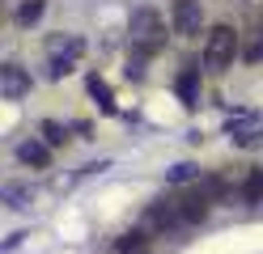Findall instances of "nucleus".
<instances>
[{"instance_id": "obj_11", "label": "nucleus", "mask_w": 263, "mask_h": 254, "mask_svg": "<svg viewBox=\"0 0 263 254\" xmlns=\"http://www.w3.org/2000/svg\"><path fill=\"white\" fill-rule=\"evenodd\" d=\"M43 13H47V0H22L17 5V26H34Z\"/></svg>"}, {"instance_id": "obj_12", "label": "nucleus", "mask_w": 263, "mask_h": 254, "mask_svg": "<svg viewBox=\"0 0 263 254\" xmlns=\"http://www.w3.org/2000/svg\"><path fill=\"white\" fill-rule=\"evenodd\" d=\"M242 199L246 203H263V169H255V174L242 182Z\"/></svg>"}, {"instance_id": "obj_8", "label": "nucleus", "mask_w": 263, "mask_h": 254, "mask_svg": "<svg viewBox=\"0 0 263 254\" xmlns=\"http://www.w3.org/2000/svg\"><path fill=\"white\" fill-rule=\"evenodd\" d=\"M115 254H153V233L149 229H127L115 237Z\"/></svg>"}, {"instance_id": "obj_14", "label": "nucleus", "mask_w": 263, "mask_h": 254, "mask_svg": "<svg viewBox=\"0 0 263 254\" xmlns=\"http://www.w3.org/2000/svg\"><path fill=\"white\" fill-rule=\"evenodd\" d=\"M89 93L98 97V106H102L106 114H115V97H110V89L102 85V76H89Z\"/></svg>"}, {"instance_id": "obj_6", "label": "nucleus", "mask_w": 263, "mask_h": 254, "mask_svg": "<svg viewBox=\"0 0 263 254\" xmlns=\"http://www.w3.org/2000/svg\"><path fill=\"white\" fill-rule=\"evenodd\" d=\"M174 203H178V220H183V225H200V220L208 216V208H212V199H208V191H204V186H200V191L178 195Z\"/></svg>"}, {"instance_id": "obj_5", "label": "nucleus", "mask_w": 263, "mask_h": 254, "mask_svg": "<svg viewBox=\"0 0 263 254\" xmlns=\"http://www.w3.org/2000/svg\"><path fill=\"white\" fill-rule=\"evenodd\" d=\"M140 225L149 229L153 237H157V233H170V229H178V225H183V220H178V203H174V199H153L149 208H144Z\"/></svg>"}, {"instance_id": "obj_10", "label": "nucleus", "mask_w": 263, "mask_h": 254, "mask_svg": "<svg viewBox=\"0 0 263 254\" xmlns=\"http://www.w3.org/2000/svg\"><path fill=\"white\" fill-rule=\"evenodd\" d=\"M17 161L30 165V169H47V165H51V148L39 144V140H26V144L17 148Z\"/></svg>"}, {"instance_id": "obj_2", "label": "nucleus", "mask_w": 263, "mask_h": 254, "mask_svg": "<svg viewBox=\"0 0 263 254\" xmlns=\"http://www.w3.org/2000/svg\"><path fill=\"white\" fill-rule=\"evenodd\" d=\"M127 34H132V51H136L140 60H149V55H161V51H166V43H170V22H166L157 9H136V13H132Z\"/></svg>"}, {"instance_id": "obj_3", "label": "nucleus", "mask_w": 263, "mask_h": 254, "mask_svg": "<svg viewBox=\"0 0 263 254\" xmlns=\"http://www.w3.org/2000/svg\"><path fill=\"white\" fill-rule=\"evenodd\" d=\"M47 55H51V68H47V76L60 81L72 72V64L85 55V38H77V34H55V38H47Z\"/></svg>"}, {"instance_id": "obj_15", "label": "nucleus", "mask_w": 263, "mask_h": 254, "mask_svg": "<svg viewBox=\"0 0 263 254\" xmlns=\"http://www.w3.org/2000/svg\"><path fill=\"white\" fill-rule=\"evenodd\" d=\"M43 140H47V144H51V148H60L64 140H68V131H64L60 123H51V119H47V123H43Z\"/></svg>"}, {"instance_id": "obj_16", "label": "nucleus", "mask_w": 263, "mask_h": 254, "mask_svg": "<svg viewBox=\"0 0 263 254\" xmlns=\"http://www.w3.org/2000/svg\"><path fill=\"white\" fill-rule=\"evenodd\" d=\"M255 26H259V34H263V5H255Z\"/></svg>"}, {"instance_id": "obj_13", "label": "nucleus", "mask_w": 263, "mask_h": 254, "mask_svg": "<svg viewBox=\"0 0 263 254\" xmlns=\"http://www.w3.org/2000/svg\"><path fill=\"white\" fill-rule=\"evenodd\" d=\"M174 186H183V182H195V178H200V165H191V161H178L174 169H170V174H166Z\"/></svg>"}, {"instance_id": "obj_4", "label": "nucleus", "mask_w": 263, "mask_h": 254, "mask_svg": "<svg viewBox=\"0 0 263 254\" xmlns=\"http://www.w3.org/2000/svg\"><path fill=\"white\" fill-rule=\"evenodd\" d=\"M170 34H178V38L204 34V5L200 0H174L170 5Z\"/></svg>"}, {"instance_id": "obj_7", "label": "nucleus", "mask_w": 263, "mask_h": 254, "mask_svg": "<svg viewBox=\"0 0 263 254\" xmlns=\"http://www.w3.org/2000/svg\"><path fill=\"white\" fill-rule=\"evenodd\" d=\"M30 85H34V81H30V72L22 64H0V93H5V97H26Z\"/></svg>"}, {"instance_id": "obj_9", "label": "nucleus", "mask_w": 263, "mask_h": 254, "mask_svg": "<svg viewBox=\"0 0 263 254\" xmlns=\"http://www.w3.org/2000/svg\"><path fill=\"white\" fill-rule=\"evenodd\" d=\"M200 72H204L200 64H183V72H178L174 93L183 97V106H195V102H200Z\"/></svg>"}, {"instance_id": "obj_1", "label": "nucleus", "mask_w": 263, "mask_h": 254, "mask_svg": "<svg viewBox=\"0 0 263 254\" xmlns=\"http://www.w3.org/2000/svg\"><path fill=\"white\" fill-rule=\"evenodd\" d=\"M238 55H242V34L229 26V22L212 26V30L204 34V55H200V68H204V72L221 76V72H229V68L238 64Z\"/></svg>"}]
</instances>
